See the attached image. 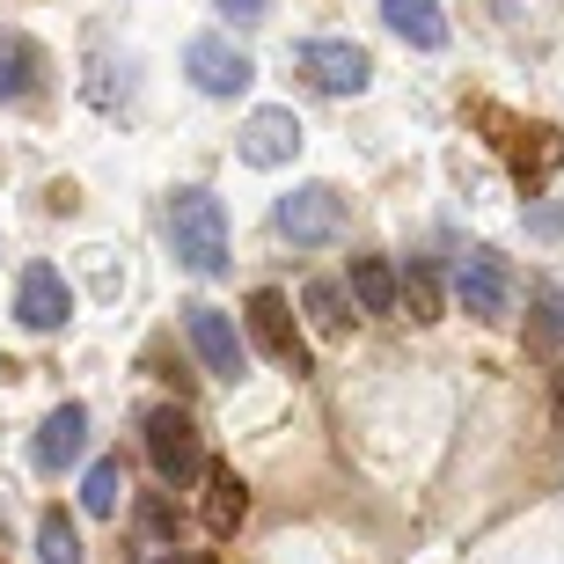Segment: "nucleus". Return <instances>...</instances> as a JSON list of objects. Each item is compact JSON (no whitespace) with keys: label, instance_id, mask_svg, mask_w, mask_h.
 I'll use <instances>...</instances> for the list:
<instances>
[{"label":"nucleus","instance_id":"obj_23","mask_svg":"<svg viewBox=\"0 0 564 564\" xmlns=\"http://www.w3.org/2000/svg\"><path fill=\"white\" fill-rule=\"evenodd\" d=\"M264 8H272V0H220V15H228V22H264Z\"/></svg>","mask_w":564,"mask_h":564},{"label":"nucleus","instance_id":"obj_22","mask_svg":"<svg viewBox=\"0 0 564 564\" xmlns=\"http://www.w3.org/2000/svg\"><path fill=\"white\" fill-rule=\"evenodd\" d=\"M140 535L147 543H169V535H176V506H169V491H147L140 499Z\"/></svg>","mask_w":564,"mask_h":564},{"label":"nucleus","instance_id":"obj_6","mask_svg":"<svg viewBox=\"0 0 564 564\" xmlns=\"http://www.w3.org/2000/svg\"><path fill=\"white\" fill-rule=\"evenodd\" d=\"M184 74L206 88V96H220V104H228V96H242V88L257 82V59L235 37H191L184 44Z\"/></svg>","mask_w":564,"mask_h":564},{"label":"nucleus","instance_id":"obj_8","mask_svg":"<svg viewBox=\"0 0 564 564\" xmlns=\"http://www.w3.org/2000/svg\"><path fill=\"white\" fill-rule=\"evenodd\" d=\"M235 154L250 169H286L293 154H301V118H293V104H264L242 118V132H235Z\"/></svg>","mask_w":564,"mask_h":564},{"label":"nucleus","instance_id":"obj_5","mask_svg":"<svg viewBox=\"0 0 564 564\" xmlns=\"http://www.w3.org/2000/svg\"><path fill=\"white\" fill-rule=\"evenodd\" d=\"M242 323H250V345L272 367H293V375H308V337H301V323H293V301L272 286L250 293V308H242Z\"/></svg>","mask_w":564,"mask_h":564},{"label":"nucleus","instance_id":"obj_14","mask_svg":"<svg viewBox=\"0 0 564 564\" xmlns=\"http://www.w3.org/2000/svg\"><path fill=\"white\" fill-rule=\"evenodd\" d=\"M359 315H397V264L389 257H352V279H345Z\"/></svg>","mask_w":564,"mask_h":564},{"label":"nucleus","instance_id":"obj_12","mask_svg":"<svg viewBox=\"0 0 564 564\" xmlns=\"http://www.w3.org/2000/svg\"><path fill=\"white\" fill-rule=\"evenodd\" d=\"M206 535H235V528L250 521V484L235 477L228 462H206Z\"/></svg>","mask_w":564,"mask_h":564},{"label":"nucleus","instance_id":"obj_21","mask_svg":"<svg viewBox=\"0 0 564 564\" xmlns=\"http://www.w3.org/2000/svg\"><path fill=\"white\" fill-rule=\"evenodd\" d=\"M521 140H528V147H521V169H535V176L564 162V140H557V132H550V126H528Z\"/></svg>","mask_w":564,"mask_h":564},{"label":"nucleus","instance_id":"obj_10","mask_svg":"<svg viewBox=\"0 0 564 564\" xmlns=\"http://www.w3.org/2000/svg\"><path fill=\"white\" fill-rule=\"evenodd\" d=\"M15 323L37 330V337H52V330L74 323V286L59 279V264H30V272L15 279Z\"/></svg>","mask_w":564,"mask_h":564},{"label":"nucleus","instance_id":"obj_19","mask_svg":"<svg viewBox=\"0 0 564 564\" xmlns=\"http://www.w3.org/2000/svg\"><path fill=\"white\" fill-rule=\"evenodd\" d=\"M37 564H82V528H74V513H44L37 521Z\"/></svg>","mask_w":564,"mask_h":564},{"label":"nucleus","instance_id":"obj_20","mask_svg":"<svg viewBox=\"0 0 564 564\" xmlns=\"http://www.w3.org/2000/svg\"><path fill=\"white\" fill-rule=\"evenodd\" d=\"M528 345H535V352H557L564 345V286L557 279L535 286V330H528Z\"/></svg>","mask_w":564,"mask_h":564},{"label":"nucleus","instance_id":"obj_11","mask_svg":"<svg viewBox=\"0 0 564 564\" xmlns=\"http://www.w3.org/2000/svg\"><path fill=\"white\" fill-rule=\"evenodd\" d=\"M82 447H88V411L82 403H59V411L37 425V440H30V462H37L44 477H59V469L82 462Z\"/></svg>","mask_w":564,"mask_h":564},{"label":"nucleus","instance_id":"obj_2","mask_svg":"<svg viewBox=\"0 0 564 564\" xmlns=\"http://www.w3.org/2000/svg\"><path fill=\"white\" fill-rule=\"evenodd\" d=\"M147 462H154V477H162L169 491L191 484V477H206V440H198L191 411H176V403L147 411Z\"/></svg>","mask_w":564,"mask_h":564},{"label":"nucleus","instance_id":"obj_24","mask_svg":"<svg viewBox=\"0 0 564 564\" xmlns=\"http://www.w3.org/2000/svg\"><path fill=\"white\" fill-rule=\"evenodd\" d=\"M176 564H220V557H213V550H184V557H176Z\"/></svg>","mask_w":564,"mask_h":564},{"label":"nucleus","instance_id":"obj_9","mask_svg":"<svg viewBox=\"0 0 564 564\" xmlns=\"http://www.w3.org/2000/svg\"><path fill=\"white\" fill-rule=\"evenodd\" d=\"M301 74H308L323 96H359V88L375 82V59H367L352 37H308L301 44Z\"/></svg>","mask_w":564,"mask_h":564},{"label":"nucleus","instance_id":"obj_7","mask_svg":"<svg viewBox=\"0 0 564 564\" xmlns=\"http://www.w3.org/2000/svg\"><path fill=\"white\" fill-rule=\"evenodd\" d=\"M455 301L462 315H477V323H506V308H513V272H506L499 250H469L455 272Z\"/></svg>","mask_w":564,"mask_h":564},{"label":"nucleus","instance_id":"obj_18","mask_svg":"<svg viewBox=\"0 0 564 564\" xmlns=\"http://www.w3.org/2000/svg\"><path fill=\"white\" fill-rule=\"evenodd\" d=\"M397 308H411V323H440V272L425 257H411L397 272Z\"/></svg>","mask_w":564,"mask_h":564},{"label":"nucleus","instance_id":"obj_15","mask_svg":"<svg viewBox=\"0 0 564 564\" xmlns=\"http://www.w3.org/2000/svg\"><path fill=\"white\" fill-rule=\"evenodd\" d=\"M381 22H389L403 44H419V52H440V44H447V22H440L433 0H381Z\"/></svg>","mask_w":564,"mask_h":564},{"label":"nucleus","instance_id":"obj_3","mask_svg":"<svg viewBox=\"0 0 564 564\" xmlns=\"http://www.w3.org/2000/svg\"><path fill=\"white\" fill-rule=\"evenodd\" d=\"M272 228L286 235L293 250H323V242L345 235V198H337L330 184H293L272 206Z\"/></svg>","mask_w":564,"mask_h":564},{"label":"nucleus","instance_id":"obj_17","mask_svg":"<svg viewBox=\"0 0 564 564\" xmlns=\"http://www.w3.org/2000/svg\"><path fill=\"white\" fill-rule=\"evenodd\" d=\"M301 308H308V323L323 337H345V330H352V293L337 286V279H308V286H301Z\"/></svg>","mask_w":564,"mask_h":564},{"label":"nucleus","instance_id":"obj_1","mask_svg":"<svg viewBox=\"0 0 564 564\" xmlns=\"http://www.w3.org/2000/svg\"><path fill=\"white\" fill-rule=\"evenodd\" d=\"M169 242H176V257H184L198 279H220L228 272V213H220V198L184 184L169 198Z\"/></svg>","mask_w":564,"mask_h":564},{"label":"nucleus","instance_id":"obj_16","mask_svg":"<svg viewBox=\"0 0 564 564\" xmlns=\"http://www.w3.org/2000/svg\"><path fill=\"white\" fill-rule=\"evenodd\" d=\"M118 506H126V462H118V455L88 462V477H82V513H88V521H118Z\"/></svg>","mask_w":564,"mask_h":564},{"label":"nucleus","instance_id":"obj_4","mask_svg":"<svg viewBox=\"0 0 564 564\" xmlns=\"http://www.w3.org/2000/svg\"><path fill=\"white\" fill-rule=\"evenodd\" d=\"M176 315H184L191 352L206 359L213 381H242V375H250V345H242V330H235V315H220L213 301H184Z\"/></svg>","mask_w":564,"mask_h":564},{"label":"nucleus","instance_id":"obj_13","mask_svg":"<svg viewBox=\"0 0 564 564\" xmlns=\"http://www.w3.org/2000/svg\"><path fill=\"white\" fill-rule=\"evenodd\" d=\"M44 82V52L22 30H0V104H30Z\"/></svg>","mask_w":564,"mask_h":564}]
</instances>
